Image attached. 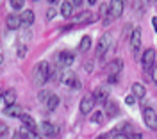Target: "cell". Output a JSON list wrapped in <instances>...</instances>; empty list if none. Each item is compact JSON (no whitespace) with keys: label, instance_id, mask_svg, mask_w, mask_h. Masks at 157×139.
<instances>
[{"label":"cell","instance_id":"obj_1","mask_svg":"<svg viewBox=\"0 0 157 139\" xmlns=\"http://www.w3.org/2000/svg\"><path fill=\"white\" fill-rule=\"evenodd\" d=\"M50 75H52V68H50L48 62H39L38 66L34 68V82L38 84V86H43L47 80L50 79Z\"/></svg>","mask_w":157,"mask_h":139},{"label":"cell","instance_id":"obj_2","mask_svg":"<svg viewBox=\"0 0 157 139\" xmlns=\"http://www.w3.org/2000/svg\"><path fill=\"white\" fill-rule=\"evenodd\" d=\"M63 84L64 86H68V88H71V89H80L82 88V82L78 80V77H77V73H73V71H64L63 75Z\"/></svg>","mask_w":157,"mask_h":139},{"label":"cell","instance_id":"obj_3","mask_svg":"<svg viewBox=\"0 0 157 139\" xmlns=\"http://www.w3.org/2000/svg\"><path fill=\"white\" fill-rule=\"evenodd\" d=\"M73 61H75V55H73L71 52H59L56 62H57L59 68H68Z\"/></svg>","mask_w":157,"mask_h":139},{"label":"cell","instance_id":"obj_4","mask_svg":"<svg viewBox=\"0 0 157 139\" xmlns=\"http://www.w3.org/2000/svg\"><path fill=\"white\" fill-rule=\"evenodd\" d=\"M95 103H97V100L93 96V93H91V95H86V96L82 98V102H80V112H82V114H89V112L93 111V107H95Z\"/></svg>","mask_w":157,"mask_h":139},{"label":"cell","instance_id":"obj_5","mask_svg":"<svg viewBox=\"0 0 157 139\" xmlns=\"http://www.w3.org/2000/svg\"><path fill=\"white\" fill-rule=\"evenodd\" d=\"M143 118H145V123H147L148 127L155 129V119H157V114H155V111L152 109L150 105H145V107H143Z\"/></svg>","mask_w":157,"mask_h":139},{"label":"cell","instance_id":"obj_6","mask_svg":"<svg viewBox=\"0 0 157 139\" xmlns=\"http://www.w3.org/2000/svg\"><path fill=\"white\" fill-rule=\"evenodd\" d=\"M130 48L134 50V54H137L141 48V29L139 27H136L130 32Z\"/></svg>","mask_w":157,"mask_h":139},{"label":"cell","instance_id":"obj_7","mask_svg":"<svg viewBox=\"0 0 157 139\" xmlns=\"http://www.w3.org/2000/svg\"><path fill=\"white\" fill-rule=\"evenodd\" d=\"M141 62H143V66L145 68H152L154 66V62H155V50L154 48H147L143 52V55H141Z\"/></svg>","mask_w":157,"mask_h":139},{"label":"cell","instance_id":"obj_8","mask_svg":"<svg viewBox=\"0 0 157 139\" xmlns=\"http://www.w3.org/2000/svg\"><path fill=\"white\" fill-rule=\"evenodd\" d=\"M109 16L111 18H120L121 16V13H123V2H120V0H113V2H109Z\"/></svg>","mask_w":157,"mask_h":139},{"label":"cell","instance_id":"obj_9","mask_svg":"<svg viewBox=\"0 0 157 139\" xmlns=\"http://www.w3.org/2000/svg\"><path fill=\"white\" fill-rule=\"evenodd\" d=\"M109 43H111V39H109L107 36H102V38L98 39V43H97V57L98 59H102V57L105 55V52H107V48H109Z\"/></svg>","mask_w":157,"mask_h":139},{"label":"cell","instance_id":"obj_10","mask_svg":"<svg viewBox=\"0 0 157 139\" xmlns=\"http://www.w3.org/2000/svg\"><path fill=\"white\" fill-rule=\"evenodd\" d=\"M121 70H123V61H120V59L111 61L107 64V73L111 77H118V73H120Z\"/></svg>","mask_w":157,"mask_h":139},{"label":"cell","instance_id":"obj_11","mask_svg":"<svg viewBox=\"0 0 157 139\" xmlns=\"http://www.w3.org/2000/svg\"><path fill=\"white\" fill-rule=\"evenodd\" d=\"M4 114L6 116H11V118H21L25 112H23V109H21V105H7L6 109H4Z\"/></svg>","mask_w":157,"mask_h":139},{"label":"cell","instance_id":"obj_12","mask_svg":"<svg viewBox=\"0 0 157 139\" xmlns=\"http://www.w3.org/2000/svg\"><path fill=\"white\" fill-rule=\"evenodd\" d=\"M93 96H95V100L97 102H107L109 98V88H105V86H98L97 89L93 91Z\"/></svg>","mask_w":157,"mask_h":139},{"label":"cell","instance_id":"obj_13","mask_svg":"<svg viewBox=\"0 0 157 139\" xmlns=\"http://www.w3.org/2000/svg\"><path fill=\"white\" fill-rule=\"evenodd\" d=\"M6 25H7V29L16 30V29L21 27V20H20L18 14H7V18H6Z\"/></svg>","mask_w":157,"mask_h":139},{"label":"cell","instance_id":"obj_14","mask_svg":"<svg viewBox=\"0 0 157 139\" xmlns=\"http://www.w3.org/2000/svg\"><path fill=\"white\" fill-rule=\"evenodd\" d=\"M41 132H43V136L54 137V136L57 134V127L52 125V123H48V121H43V123H41Z\"/></svg>","mask_w":157,"mask_h":139},{"label":"cell","instance_id":"obj_15","mask_svg":"<svg viewBox=\"0 0 157 139\" xmlns=\"http://www.w3.org/2000/svg\"><path fill=\"white\" fill-rule=\"evenodd\" d=\"M104 111H105V114H107V118H114L118 112H120V109H118V103L116 102H105V105H104Z\"/></svg>","mask_w":157,"mask_h":139},{"label":"cell","instance_id":"obj_16","mask_svg":"<svg viewBox=\"0 0 157 139\" xmlns=\"http://www.w3.org/2000/svg\"><path fill=\"white\" fill-rule=\"evenodd\" d=\"M2 100L6 102V105H14V102H16V91L14 89H6L4 95H2Z\"/></svg>","mask_w":157,"mask_h":139},{"label":"cell","instance_id":"obj_17","mask_svg":"<svg viewBox=\"0 0 157 139\" xmlns=\"http://www.w3.org/2000/svg\"><path fill=\"white\" fill-rule=\"evenodd\" d=\"M132 95H134L136 98H145V95H147L145 86L139 84V82H134V84H132Z\"/></svg>","mask_w":157,"mask_h":139},{"label":"cell","instance_id":"obj_18","mask_svg":"<svg viewBox=\"0 0 157 139\" xmlns=\"http://www.w3.org/2000/svg\"><path fill=\"white\" fill-rule=\"evenodd\" d=\"M20 20H21V25H32V21H34V13L30 9H25L21 13Z\"/></svg>","mask_w":157,"mask_h":139},{"label":"cell","instance_id":"obj_19","mask_svg":"<svg viewBox=\"0 0 157 139\" xmlns=\"http://www.w3.org/2000/svg\"><path fill=\"white\" fill-rule=\"evenodd\" d=\"M21 123L29 129V132H38V130H36V123H34V119L30 118L29 114H23V116H21Z\"/></svg>","mask_w":157,"mask_h":139},{"label":"cell","instance_id":"obj_20","mask_svg":"<svg viewBox=\"0 0 157 139\" xmlns=\"http://www.w3.org/2000/svg\"><path fill=\"white\" fill-rule=\"evenodd\" d=\"M89 48H91V38H89V36H84V38L80 39V43H78V52H80V54H86Z\"/></svg>","mask_w":157,"mask_h":139},{"label":"cell","instance_id":"obj_21","mask_svg":"<svg viewBox=\"0 0 157 139\" xmlns=\"http://www.w3.org/2000/svg\"><path fill=\"white\" fill-rule=\"evenodd\" d=\"M93 20V14H91V11H82V13H78L77 16H75V21L77 23H86V21Z\"/></svg>","mask_w":157,"mask_h":139},{"label":"cell","instance_id":"obj_22","mask_svg":"<svg viewBox=\"0 0 157 139\" xmlns=\"http://www.w3.org/2000/svg\"><path fill=\"white\" fill-rule=\"evenodd\" d=\"M71 11H73V4H71V2H63V6H61V14H63L64 18H70V16H71Z\"/></svg>","mask_w":157,"mask_h":139},{"label":"cell","instance_id":"obj_23","mask_svg":"<svg viewBox=\"0 0 157 139\" xmlns=\"http://www.w3.org/2000/svg\"><path fill=\"white\" fill-rule=\"evenodd\" d=\"M57 105H59V96H57V95H50L48 98H47V109L54 111Z\"/></svg>","mask_w":157,"mask_h":139},{"label":"cell","instance_id":"obj_24","mask_svg":"<svg viewBox=\"0 0 157 139\" xmlns=\"http://www.w3.org/2000/svg\"><path fill=\"white\" fill-rule=\"evenodd\" d=\"M91 121H93V123H97V125H100V123L104 121V114H102V112H98V111H95V112H93V116H91Z\"/></svg>","mask_w":157,"mask_h":139},{"label":"cell","instance_id":"obj_25","mask_svg":"<svg viewBox=\"0 0 157 139\" xmlns=\"http://www.w3.org/2000/svg\"><path fill=\"white\" fill-rule=\"evenodd\" d=\"M13 139H27V132L25 130H16L13 134Z\"/></svg>","mask_w":157,"mask_h":139},{"label":"cell","instance_id":"obj_26","mask_svg":"<svg viewBox=\"0 0 157 139\" xmlns=\"http://www.w3.org/2000/svg\"><path fill=\"white\" fill-rule=\"evenodd\" d=\"M11 7L13 9H21L23 7V0H11Z\"/></svg>","mask_w":157,"mask_h":139},{"label":"cell","instance_id":"obj_27","mask_svg":"<svg viewBox=\"0 0 157 139\" xmlns=\"http://www.w3.org/2000/svg\"><path fill=\"white\" fill-rule=\"evenodd\" d=\"M109 7H111L109 4H104V6L100 7V16H102V18H105V14H109Z\"/></svg>","mask_w":157,"mask_h":139},{"label":"cell","instance_id":"obj_28","mask_svg":"<svg viewBox=\"0 0 157 139\" xmlns=\"http://www.w3.org/2000/svg\"><path fill=\"white\" fill-rule=\"evenodd\" d=\"M152 80H154V84L157 86V62H154V66H152Z\"/></svg>","mask_w":157,"mask_h":139},{"label":"cell","instance_id":"obj_29","mask_svg":"<svg viewBox=\"0 0 157 139\" xmlns=\"http://www.w3.org/2000/svg\"><path fill=\"white\" fill-rule=\"evenodd\" d=\"M125 103H127V105H134V103H136V96H134V95L125 96Z\"/></svg>","mask_w":157,"mask_h":139},{"label":"cell","instance_id":"obj_30","mask_svg":"<svg viewBox=\"0 0 157 139\" xmlns=\"http://www.w3.org/2000/svg\"><path fill=\"white\" fill-rule=\"evenodd\" d=\"M7 125L6 123H0V137H6V134H7Z\"/></svg>","mask_w":157,"mask_h":139},{"label":"cell","instance_id":"obj_31","mask_svg":"<svg viewBox=\"0 0 157 139\" xmlns=\"http://www.w3.org/2000/svg\"><path fill=\"white\" fill-rule=\"evenodd\" d=\"M56 14H57V13H56L54 7H50V9L47 11V18H48V20H54V18H56Z\"/></svg>","mask_w":157,"mask_h":139},{"label":"cell","instance_id":"obj_32","mask_svg":"<svg viewBox=\"0 0 157 139\" xmlns=\"http://www.w3.org/2000/svg\"><path fill=\"white\" fill-rule=\"evenodd\" d=\"M27 139H41L38 132H27Z\"/></svg>","mask_w":157,"mask_h":139},{"label":"cell","instance_id":"obj_33","mask_svg":"<svg viewBox=\"0 0 157 139\" xmlns=\"http://www.w3.org/2000/svg\"><path fill=\"white\" fill-rule=\"evenodd\" d=\"M25 52H27V50H25V45H20V47H18V55H20V57H23V55H25Z\"/></svg>","mask_w":157,"mask_h":139},{"label":"cell","instance_id":"obj_34","mask_svg":"<svg viewBox=\"0 0 157 139\" xmlns=\"http://www.w3.org/2000/svg\"><path fill=\"white\" fill-rule=\"evenodd\" d=\"M128 139H141V134L139 132H130L128 134Z\"/></svg>","mask_w":157,"mask_h":139},{"label":"cell","instance_id":"obj_35","mask_svg":"<svg viewBox=\"0 0 157 139\" xmlns=\"http://www.w3.org/2000/svg\"><path fill=\"white\" fill-rule=\"evenodd\" d=\"M48 96H50V95H48V93H47V91H41V93H39V98H41V100L48 98Z\"/></svg>","mask_w":157,"mask_h":139},{"label":"cell","instance_id":"obj_36","mask_svg":"<svg viewBox=\"0 0 157 139\" xmlns=\"http://www.w3.org/2000/svg\"><path fill=\"white\" fill-rule=\"evenodd\" d=\"M114 139H128V134H116Z\"/></svg>","mask_w":157,"mask_h":139},{"label":"cell","instance_id":"obj_37","mask_svg":"<svg viewBox=\"0 0 157 139\" xmlns=\"http://www.w3.org/2000/svg\"><path fill=\"white\" fill-rule=\"evenodd\" d=\"M152 21H154V27H155V30H157V18H154Z\"/></svg>","mask_w":157,"mask_h":139},{"label":"cell","instance_id":"obj_38","mask_svg":"<svg viewBox=\"0 0 157 139\" xmlns=\"http://www.w3.org/2000/svg\"><path fill=\"white\" fill-rule=\"evenodd\" d=\"M97 139H107V137H105V136H100V137H97Z\"/></svg>","mask_w":157,"mask_h":139},{"label":"cell","instance_id":"obj_39","mask_svg":"<svg viewBox=\"0 0 157 139\" xmlns=\"http://www.w3.org/2000/svg\"><path fill=\"white\" fill-rule=\"evenodd\" d=\"M155 130H157V119H155Z\"/></svg>","mask_w":157,"mask_h":139},{"label":"cell","instance_id":"obj_40","mask_svg":"<svg viewBox=\"0 0 157 139\" xmlns=\"http://www.w3.org/2000/svg\"><path fill=\"white\" fill-rule=\"evenodd\" d=\"M0 62H2V55H0Z\"/></svg>","mask_w":157,"mask_h":139}]
</instances>
